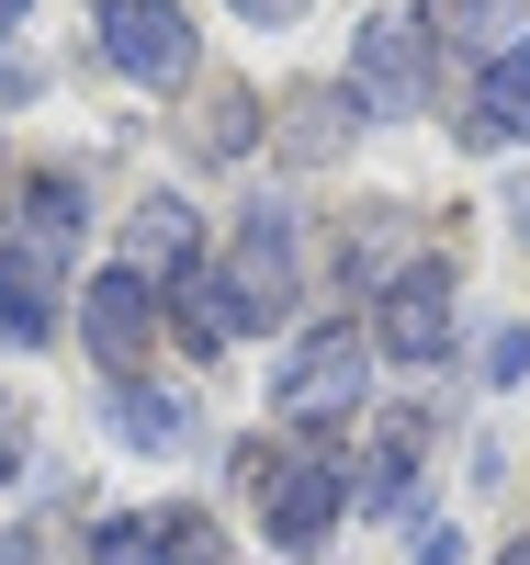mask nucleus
<instances>
[{
  "mask_svg": "<svg viewBox=\"0 0 530 565\" xmlns=\"http://www.w3.org/2000/svg\"><path fill=\"white\" fill-rule=\"evenodd\" d=\"M237 487H249L260 532L282 554H316L327 532H339V498H350V476L327 452H305V441H237Z\"/></svg>",
  "mask_w": 530,
  "mask_h": 565,
  "instance_id": "nucleus-1",
  "label": "nucleus"
},
{
  "mask_svg": "<svg viewBox=\"0 0 530 565\" xmlns=\"http://www.w3.org/2000/svg\"><path fill=\"white\" fill-rule=\"evenodd\" d=\"M361 396H372V340L350 317H316L305 340L282 351V373H271L282 430H339V418H361Z\"/></svg>",
  "mask_w": 530,
  "mask_h": 565,
  "instance_id": "nucleus-2",
  "label": "nucleus"
},
{
  "mask_svg": "<svg viewBox=\"0 0 530 565\" xmlns=\"http://www.w3.org/2000/svg\"><path fill=\"white\" fill-rule=\"evenodd\" d=\"M294 282H305V249H294V204H249V215H237V249H226V295H237V328H282V317H294Z\"/></svg>",
  "mask_w": 530,
  "mask_h": 565,
  "instance_id": "nucleus-3",
  "label": "nucleus"
},
{
  "mask_svg": "<svg viewBox=\"0 0 530 565\" xmlns=\"http://www.w3.org/2000/svg\"><path fill=\"white\" fill-rule=\"evenodd\" d=\"M372 306H383V317H372V351H383V362H452V328H463L452 260H407Z\"/></svg>",
  "mask_w": 530,
  "mask_h": 565,
  "instance_id": "nucleus-4",
  "label": "nucleus"
},
{
  "mask_svg": "<svg viewBox=\"0 0 530 565\" xmlns=\"http://www.w3.org/2000/svg\"><path fill=\"white\" fill-rule=\"evenodd\" d=\"M90 23H102V57L148 90H181L192 79V12L181 0H90Z\"/></svg>",
  "mask_w": 530,
  "mask_h": 565,
  "instance_id": "nucleus-5",
  "label": "nucleus"
},
{
  "mask_svg": "<svg viewBox=\"0 0 530 565\" xmlns=\"http://www.w3.org/2000/svg\"><path fill=\"white\" fill-rule=\"evenodd\" d=\"M350 103H361L372 125H407V114L429 103V34H418L407 12H383V23L350 34Z\"/></svg>",
  "mask_w": 530,
  "mask_h": 565,
  "instance_id": "nucleus-6",
  "label": "nucleus"
},
{
  "mask_svg": "<svg viewBox=\"0 0 530 565\" xmlns=\"http://www.w3.org/2000/svg\"><path fill=\"white\" fill-rule=\"evenodd\" d=\"M79 340H90V362H102V373H136V362H148V340H159V282L148 271H90L79 282Z\"/></svg>",
  "mask_w": 530,
  "mask_h": 565,
  "instance_id": "nucleus-7",
  "label": "nucleus"
},
{
  "mask_svg": "<svg viewBox=\"0 0 530 565\" xmlns=\"http://www.w3.org/2000/svg\"><path fill=\"white\" fill-rule=\"evenodd\" d=\"M90 565H226V532L204 509H125L90 532Z\"/></svg>",
  "mask_w": 530,
  "mask_h": 565,
  "instance_id": "nucleus-8",
  "label": "nucleus"
},
{
  "mask_svg": "<svg viewBox=\"0 0 530 565\" xmlns=\"http://www.w3.org/2000/svg\"><path fill=\"white\" fill-rule=\"evenodd\" d=\"M429 441H441V407H383L372 418V452H361V509H372V521H396V509L418 498V452Z\"/></svg>",
  "mask_w": 530,
  "mask_h": 565,
  "instance_id": "nucleus-9",
  "label": "nucleus"
},
{
  "mask_svg": "<svg viewBox=\"0 0 530 565\" xmlns=\"http://www.w3.org/2000/svg\"><path fill=\"white\" fill-rule=\"evenodd\" d=\"M463 148H530V34L508 45V57H486V79H474V103H463Z\"/></svg>",
  "mask_w": 530,
  "mask_h": 565,
  "instance_id": "nucleus-10",
  "label": "nucleus"
},
{
  "mask_svg": "<svg viewBox=\"0 0 530 565\" xmlns=\"http://www.w3.org/2000/svg\"><path fill=\"white\" fill-rule=\"evenodd\" d=\"M113 441H136V452H192V441H204V418H192V396H170V385H148V373H113Z\"/></svg>",
  "mask_w": 530,
  "mask_h": 565,
  "instance_id": "nucleus-11",
  "label": "nucleus"
},
{
  "mask_svg": "<svg viewBox=\"0 0 530 565\" xmlns=\"http://www.w3.org/2000/svg\"><path fill=\"white\" fill-rule=\"evenodd\" d=\"M0 249H12V260H23L34 282H57V271H68V249H79V193H68L57 170H45L34 193H23V226H12Z\"/></svg>",
  "mask_w": 530,
  "mask_h": 565,
  "instance_id": "nucleus-12",
  "label": "nucleus"
},
{
  "mask_svg": "<svg viewBox=\"0 0 530 565\" xmlns=\"http://www.w3.org/2000/svg\"><path fill=\"white\" fill-rule=\"evenodd\" d=\"M530 23V0H418V34L452 45V57H508Z\"/></svg>",
  "mask_w": 530,
  "mask_h": 565,
  "instance_id": "nucleus-13",
  "label": "nucleus"
},
{
  "mask_svg": "<svg viewBox=\"0 0 530 565\" xmlns=\"http://www.w3.org/2000/svg\"><path fill=\"white\" fill-rule=\"evenodd\" d=\"M192 260H204V226H192V204H170V193L136 204V226H125V271H148V282L170 271V282H181Z\"/></svg>",
  "mask_w": 530,
  "mask_h": 565,
  "instance_id": "nucleus-14",
  "label": "nucleus"
},
{
  "mask_svg": "<svg viewBox=\"0 0 530 565\" xmlns=\"http://www.w3.org/2000/svg\"><path fill=\"white\" fill-rule=\"evenodd\" d=\"M396 271H407V215L396 204H372L361 226H339V282L350 295H383Z\"/></svg>",
  "mask_w": 530,
  "mask_h": 565,
  "instance_id": "nucleus-15",
  "label": "nucleus"
},
{
  "mask_svg": "<svg viewBox=\"0 0 530 565\" xmlns=\"http://www.w3.org/2000/svg\"><path fill=\"white\" fill-rule=\"evenodd\" d=\"M45 340H57V282H34L0 249V351H45Z\"/></svg>",
  "mask_w": 530,
  "mask_h": 565,
  "instance_id": "nucleus-16",
  "label": "nucleus"
},
{
  "mask_svg": "<svg viewBox=\"0 0 530 565\" xmlns=\"http://www.w3.org/2000/svg\"><path fill=\"white\" fill-rule=\"evenodd\" d=\"M170 306H181V328H192V351H226V340H237V295H226V271L192 260V271L170 282Z\"/></svg>",
  "mask_w": 530,
  "mask_h": 565,
  "instance_id": "nucleus-17",
  "label": "nucleus"
},
{
  "mask_svg": "<svg viewBox=\"0 0 530 565\" xmlns=\"http://www.w3.org/2000/svg\"><path fill=\"white\" fill-rule=\"evenodd\" d=\"M192 148H204V159H237V148H249V90H237V79L204 90V125H192Z\"/></svg>",
  "mask_w": 530,
  "mask_h": 565,
  "instance_id": "nucleus-18",
  "label": "nucleus"
},
{
  "mask_svg": "<svg viewBox=\"0 0 530 565\" xmlns=\"http://www.w3.org/2000/svg\"><path fill=\"white\" fill-rule=\"evenodd\" d=\"M0 565H57V521H12L0 532Z\"/></svg>",
  "mask_w": 530,
  "mask_h": 565,
  "instance_id": "nucleus-19",
  "label": "nucleus"
},
{
  "mask_svg": "<svg viewBox=\"0 0 530 565\" xmlns=\"http://www.w3.org/2000/svg\"><path fill=\"white\" fill-rule=\"evenodd\" d=\"M519 373H530V328H497L486 340V385H519Z\"/></svg>",
  "mask_w": 530,
  "mask_h": 565,
  "instance_id": "nucleus-20",
  "label": "nucleus"
},
{
  "mask_svg": "<svg viewBox=\"0 0 530 565\" xmlns=\"http://www.w3.org/2000/svg\"><path fill=\"white\" fill-rule=\"evenodd\" d=\"M23 452H34V430H23V396H0V487L23 476Z\"/></svg>",
  "mask_w": 530,
  "mask_h": 565,
  "instance_id": "nucleus-21",
  "label": "nucleus"
},
{
  "mask_svg": "<svg viewBox=\"0 0 530 565\" xmlns=\"http://www.w3.org/2000/svg\"><path fill=\"white\" fill-rule=\"evenodd\" d=\"M418 565H463V532L441 521V532H429V543H418Z\"/></svg>",
  "mask_w": 530,
  "mask_h": 565,
  "instance_id": "nucleus-22",
  "label": "nucleus"
},
{
  "mask_svg": "<svg viewBox=\"0 0 530 565\" xmlns=\"http://www.w3.org/2000/svg\"><path fill=\"white\" fill-rule=\"evenodd\" d=\"M237 12H249V23H294L305 0H237Z\"/></svg>",
  "mask_w": 530,
  "mask_h": 565,
  "instance_id": "nucleus-23",
  "label": "nucleus"
},
{
  "mask_svg": "<svg viewBox=\"0 0 530 565\" xmlns=\"http://www.w3.org/2000/svg\"><path fill=\"white\" fill-rule=\"evenodd\" d=\"M508 226H519V238H530V181H519V193H508Z\"/></svg>",
  "mask_w": 530,
  "mask_h": 565,
  "instance_id": "nucleus-24",
  "label": "nucleus"
},
{
  "mask_svg": "<svg viewBox=\"0 0 530 565\" xmlns=\"http://www.w3.org/2000/svg\"><path fill=\"white\" fill-rule=\"evenodd\" d=\"M23 12H34V0H0V34H23Z\"/></svg>",
  "mask_w": 530,
  "mask_h": 565,
  "instance_id": "nucleus-25",
  "label": "nucleus"
},
{
  "mask_svg": "<svg viewBox=\"0 0 530 565\" xmlns=\"http://www.w3.org/2000/svg\"><path fill=\"white\" fill-rule=\"evenodd\" d=\"M497 565H530V543H508V554H497Z\"/></svg>",
  "mask_w": 530,
  "mask_h": 565,
  "instance_id": "nucleus-26",
  "label": "nucleus"
}]
</instances>
